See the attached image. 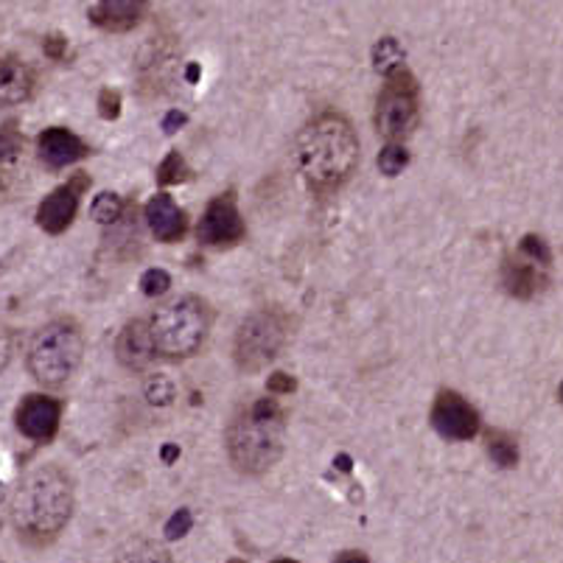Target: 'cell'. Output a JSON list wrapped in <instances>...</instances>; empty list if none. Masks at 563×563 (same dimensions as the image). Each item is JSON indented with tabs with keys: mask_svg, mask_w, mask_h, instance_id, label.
Returning a JSON list of instances; mask_svg holds the SVG:
<instances>
[{
	"mask_svg": "<svg viewBox=\"0 0 563 563\" xmlns=\"http://www.w3.org/2000/svg\"><path fill=\"white\" fill-rule=\"evenodd\" d=\"M76 507L73 477L57 463L37 466L20 479L9 502L14 536L32 550H46L65 532Z\"/></svg>",
	"mask_w": 563,
	"mask_h": 563,
	"instance_id": "6da1fadb",
	"label": "cell"
},
{
	"mask_svg": "<svg viewBox=\"0 0 563 563\" xmlns=\"http://www.w3.org/2000/svg\"><path fill=\"white\" fill-rule=\"evenodd\" d=\"M295 160L314 191H339L359 166V135L350 118L337 110L311 116L295 141Z\"/></svg>",
	"mask_w": 563,
	"mask_h": 563,
	"instance_id": "7a4b0ae2",
	"label": "cell"
},
{
	"mask_svg": "<svg viewBox=\"0 0 563 563\" xmlns=\"http://www.w3.org/2000/svg\"><path fill=\"white\" fill-rule=\"evenodd\" d=\"M286 443V412L278 398H255L233 412L225 429L227 460L247 477L278 466Z\"/></svg>",
	"mask_w": 563,
	"mask_h": 563,
	"instance_id": "3957f363",
	"label": "cell"
},
{
	"mask_svg": "<svg viewBox=\"0 0 563 563\" xmlns=\"http://www.w3.org/2000/svg\"><path fill=\"white\" fill-rule=\"evenodd\" d=\"M146 323H149L155 357L180 362L202 350L211 325H214V311L207 300L196 298V295H182V298L160 306Z\"/></svg>",
	"mask_w": 563,
	"mask_h": 563,
	"instance_id": "277c9868",
	"label": "cell"
},
{
	"mask_svg": "<svg viewBox=\"0 0 563 563\" xmlns=\"http://www.w3.org/2000/svg\"><path fill=\"white\" fill-rule=\"evenodd\" d=\"M85 357V334L73 318H57L34 331L26 350L28 373L43 387H62L76 375Z\"/></svg>",
	"mask_w": 563,
	"mask_h": 563,
	"instance_id": "5b68a950",
	"label": "cell"
},
{
	"mask_svg": "<svg viewBox=\"0 0 563 563\" xmlns=\"http://www.w3.org/2000/svg\"><path fill=\"white\" fill-rule=\"evenodd\" d=\"M289 323L280 311L259 309L241 320L233 339V359L241 373H261L284 354Z\"/></svg>",
	"mask_w": 563,
	"mask_h": 563,
	"instance_id": "8992f818",
	"label": "cell"
},
{
	"mask_svg": "<svg viewBox=\"0 0 563 563\" xmlns=\"http://www.w3.org/2000/svg\"><path fill=\"white\" fill-rule=\"evenodd\" d=\"M418 82L412 73L402 71L387 79V85L382 87L379 98H375V130L387 141H398V137L409 135L418 123Z\"/></svg>",
	"mask_w": 563,
	"mask_h": 563,
	"instance_id": "52a82bcc",
	"label": "cell"
},
{
	"mask_svg": "<svg viewBox=\"0 0 563 563\" xmlns=\"http://www.w3.org/2000/svg\"><path fill=\"white\" fill-rule=\"evenodd\" d=\"M196 236H200L202 244L216 247V250L233 247L244 239L247 227L244 219H241L233 194L216 196V200L205 207L200 227H196Z\"/></svg>",
	"mask_w": 563,
	"mask_h": 563,
	"instance_id": "ba28073f",
	"label": "cell"
},
{
	"mask_svg": "<svg viewBox=\"0 0 563 563\" xmlns=\"http://www.w3.org/2000/svg\"><path fill=\"white\" fill-rule=\"evenodd\" d=\"M429 418H432V427L438 429V434H443L446 441H471V438L479 434V427H482L477 409L460 393H454V390L438 393Z\"/></svg>",
	"mask_w": 563,
	"mask_h": 563,
	"instance_id": "9c48e42d",
	"label": "cell"
},
{
	"mask_svg": "<svg viewBox=\"0 0 563 563\" xmlns=\"http://www.w3.org/2000/svg\"><path fill=\"white\" fill-rule=\"evenodd\" d=\"M59 421H62V402L51 395H26L14 412L17 432L34 443L53 441L59 432Z\"/></svg>",
	"mask_w": 563,
	"mask_h": 563,
	"instance_id": "30bf717a",
	"label": "cell"
},
{
	"mask_svg": "<svg viewBox=\"0 0 563 563\" xmlns=\"http://www.w3.org/2000/svg\"><path fill=\"white\" fill-rule=\"evenodd\" d=\"M87 188H91L87 175H76L73 180H68L65 185H59L57 191H51L46 200L39 202L37 225L51 236L65 233L68 227L73 225V219H76L79 200H82V194H85Z\"/></svg>",
	"mask_w": 563,
	"mask_h": 563,
	"instance_id": "8fae6325",
	"label": "cell"
},
{
	"mask_svg": "<svg viewBox=\"0 0 563 563\" xmlns=\"http://www.w3.org/2000/svg\"><path fill=\"white\" fill-rule=\"evenodd\" d=\"M37 91V73L17 53L0 57V110L20 107Z\"/></svg>",
	"mask_w": 563,
	"mask_h": 563,
	"instance_id": "7c38bea8",
	"label": "cell"
},
{
	"mask_svg": "<svg viewBox=\"0 0 563 563\" xmlns=\"http://www.w3.org/2000/svg\"><path fill=\"white\" fill-rule=\"evenodd\" d=\"M116 359L130 373H143V370L149 368L152 359H155V345H152L149 323L146 320H130L118 331Z\"/></svg>",
	"mask_w": 563,
	"mask_h": 563,
	"instance_id": "4fadbf2b",
	"label": "cell"
},
{
	"mask_svg": "<svg viewBox=\"0 0 563 563\" xmlns=\"http://www.w3.org/2000/svg\"><path fill=\"white\" fill-rule=\"evenodd\" d=\"M37 155L48 169H65L71 163L85 160L91 155V146L76 132L51 127V130H46L37 137Z\"/></svg>",
	"mask_w": 563,
	"mask_h": 563,
	"instance_id": "5bb4252c",
	"label": "cell"
},
{
	"mask_svg": "<svg viewBox=\"0 0 563 563\" xmlns=\"http://www.w3.org/2000/svg\"><path fill=\"white\" fill-rule=\"evenodd\" d=\"M502 286H505L507 295L518 300L536 298L538 291L547 286V266L532 264L525 255H511L502 264Z\"/></svg>",
	"mask_w": 563,
	"mask_h": 563,
	"instance_id": "9a60e30c",
	"label": "cell"
},
{
	"mask_svg": "<svg viewBox=\"0 0 563 563\" xmlns=\"http://www.w3.org/2000/svg\"><path fill=\"white\" fill-rule=\"evenodd\" d=\"M143 12H146L143 0H101L87 9V17L93 26L104 28V32L121 34L135 28L143 20Z\"/></svg>",
	"mask_w": 563,
	"mask_h": 563,
	"instance_id": "2e32d148",
	"label": "cell"
},
{
	"mask_svg": "<svg viewBox=\"0 0 563 563\" xmlns=\"http://www.w3.org/2000/svg\"><path fill=\"white\" fill-rule=\"evenodd\" d=\"M146 221H149V230L157 236V241H180L185 236V211L171 200L169 194L152 196L149 205H146Z\"/></svg>",
	"mask_w": 563,
	"mask_h": 563,
	"instance_id": "e0dca14e",
	"label": "cell"
},
{
	"mask_svg": "<svg viewBox=\"0 0 563 563\" xmlns=\"http://www.w3.org/2000/svg\"><path fill=\"white\" fill-rule=\"evenodd\" d=\"M110 563H175L171 552L163 544L152 541V538H130L123 541L116 552H112Z\"/></svg>",
	"mask_w": 563,
	"mask_h": 563,
	"instance_id": "ac0fdd59",
	"label": "cell"
},
{
	"mask_svg": "<svg viewBox=\"0 0 563 563\" xmlns=\"http://www.w3.org/2000/svg\"><path fill=\"white\" fill-rule=\"evenodd\" d=\"M373 65H375V71L382 73L384 79L407 71V68H404L402 46H398L393 37L379 39V43H375V48H373Z\"/></svg>",
	"mask_w": 563,
	"mask_h": 563,
	"instance_id": "d6986e66",
	"label": "cell"
},
{
	"mask_svg": "<svg viewBox=\"0 0 563 563\" xmlns=\"http://www.w3.org/2000/svg\"><path fill=\"white\" fill-rule=\"evenodd\" d=\"M488 454H491L493 463L502 468H513L518 463L516 441L505 432H488Z\"/></svg>",
	"mask_w": 563,
	"mask_h": 563,
	"instance_id": "ffe728a7",
	"label": "cell"
},
{
	"mask_svg": "<svg viewBox=\"0 0 563 563\" xmlns=\"http://www.w3.org/2000/svg\"><path fill=\"white\" fill-rule=\"evenodd\" d=\"M91 214L98 225H116V221L123 216V200L118 194L104 191V194H98L96 200H93Z\"/></svg>",
	"mask_w": 563,
	"mask_h": 563,
	"instance_id": "44dd1931",
	"label": "cell"
},
{
	"mask_svg": "<svg viewBox=\"0 0 563 563\" xmlns=\"http://www.w3.org/2000/svg\"><path fill=\"white\" fill-rule=\"evenodd\" d=\"M143 395H146V402H149L152 407H169V404L175 402L177 390L169 375H152L149 382H146V387H143Z\"/></svg>",
	"mask_w": 563,
	"mask_h": 563,
	"instance_id": "7402d4cb",
	"label": "cell"
},
{
	"mask_svg": "<svg viewBox=\"0 0 563 563\" xmlns=\"http://www.w3.org/2000/svg\"><path fill=\"white\" fill-rule=\"evenodd\" d=\"M516 253L525 255V259L532 261V264L547 266V269H550V264H552V250H550V244L541 239V236H532V233L525 236V239L518 241Z\"/></svg>",
	"mask_w": 563,
	"mask_h": 563,
	"instance_id": "603a6c76",
	"label": "cell"
},
{
	"mask_svg": "<svg viewBox=\"0 0 563 563\" xmlns=\"http://www.w3.org/2000/svg\"><path fill=\"white\" fill-rule=\"evenodd\" d=\"M188 175H191V171H188L180 152H171V155L160 163V169H157V182H163V185H175V182L188 180Z\"/></svg>",
	"mask_w": 563,
	"mask_h": 563,
	"instance_id": "cb8c5ba5",
	"label": "cell"
},
{
	"mask_svg": "<svg viewBox=\"0 0 563 563\" xmlns=\"http://www.w3.org/2000/svg\"><path fill=\"white\" fill-rule=\"evenodd\" d=\"M20 149H23V137H20L17 132V123H3V127H0V166L7 160H14Z\"/></svg>",
	"mask_w": 563,
	"mask_h": 563,
	"instance_id": "d4e9b609",
	"label": "cell"
},
{
	"mask_svg": "<svg viewBox=\"0 0 563 563\" xmlns=\"http://www.w3.org/2000/svg\"><path fill=\"white\" fill-rule=\"evenodd\" d=\"M407 163H409L407 149H404V146H395V143H390L387 149L379 155V169H382V175H387V177L402 175Z\"/></svg>",
	"mask_w": 563,
	"mask_h": 563,
	"instance_id": "484cf974",
	"label": "cell"
},
{
	"mask_svg": "<svg viewBox=\"0 0 563 563\" xmlns=\"http://www.w3.org/2000/svg\"><path fill=\"white\" fill-rule=\"evenodd\" d=\"M171 286V275L166 269H146L141 278V289L143 295H149V298H157L163 291Z\"/></svg>",
	"mask_w": 563,
	"mask_h": 563,
	"instance_id": "4316f807",
	"label": "cell"
},
{
	"mask_svg": "<svg viewBox=\"0 0 563 563\" xmlns=\"http://www.w3.org/2000/svg\"><path fill=\"white\" fill-rule=\"evenodd\" d=\"M191 527H194V516H191V511L182 507V511H177L175 516H171L169 525H166V538H182Z\"/></svg>",
	"mask_w": 563,
	"mask_h": 563,
	"instance_id": "83f0119b",
	"label": "cell"
},
{
	"mask_svg": "<svg viewBox=\"0 0 563 563\" xmlns=\"http://www.w3.org/2000/svg\"><path fill=\"white\" fill-rule=\"evenodd\" d=\"M12 357H14V334L7 323H0V375L7 373Z\"/></svg>",
	"mask_w": 563,
	"mask_h": 563,
	"instance_id": "f1b7e54d",
	"label": "cell"
},
{
	"mask_svg": "<svg viewBox=\"0 0 563 563\" xmlns=\"http://www.w3.org/2000/svg\"><path fill=\"white\" fill-rule=\"evenodd\" d=\"M98 107H101L104 118H118V112H121V93H118V91H101Z\"/></svg>",
	"mask_w": 563,
	"mask_h": 563,
	"instance_id": "f546056e",
	"label": "cell"
},
{
	"mask_svg": "<svg viewBox=\"0 0 563 563\" xmlns=\"http://www.w3.org/2000/svg\"><path fill=\"white\" fill-rule=\"evenodd\" d=\"M266 390H269V395H286L295 390V379L286 373H275L269 375V382H266Z\"/></svg>",
	"mask_w": 563,
	"mask_h": 563,
	"instance_id": "4dcf8cb0",
	"label": "cell"
},
{
	"mask_svg": "<svg viewBox=\"0 0 563 563\" xmlns=\"http://www.w3.org/2000/svg\"><path fill=\"white\" fill-rule=\"evenodd\" d=\"M46 53L51 59H62V57H65V39L57 37V34H53V37H48L46 39Z\"/></svg>",
	"mask_w": 563,
	"mask_h": 563,
	"instance_id": "1f68e13d",
	"label": "cell"
},
{
	"mask_svg": "<svg viewBox=\"0 0 563 563\" xmlns=\"http://www.w3.org/2000/svg\"><path fill=\"white\" fill-rule=\"evenodd\" d=\"M334 563H370V558L362 550H345L334 558Z\"/></svg>",
	"mask_w": 563,
	"mask_h": 563,
	"instance_id": "d6a6232c",
	"label": "cell"
},
{
	"mask_svg": "<svg viewBox=\"0 0 563 563\" xmlns=\"http://www.w3.org/2000/svg\"><path fill=\"white\" fill-rule=\"evenodd\" d=\"M182 121H185V116H182V112H171V116L166 118V121H163V130L175 132L177 123H182Z\"/></svg>",
	"mask_w": 563,
	"mask_h": 563,
	"instance_id": "836d02e7",
	"label": "cell"
},
{
	"mask_svg": "<svg viewBox=\"0 0 563 563\" xmlns=\"http://www.w3.org/2000/svg\"><path fill=\"white\" fill-rule=\"evenodd\" d=\"M558 395H561V404H563V382H561V390H558Z\"/></svg>",
	"mask_w": 563,
	"mask_h": 563,
	"instance_id": "e575fe53",
	"label": "cell"
},
{
	"mask_svg": "<svg viewBox=\"0 0 563 563\" xmlns=\"http://www.w3.org/2000/svg\"><path fill=\"white\" fill-rule=\"evenodd\" d=\"M275 563H298V561H275Z\"/></svg>",
	"mask_w": 563,
	"mask_h": 563,
	"instance_id": "d590c367",
	"label": "cell"
}]
</instances>
